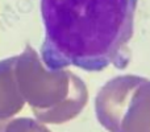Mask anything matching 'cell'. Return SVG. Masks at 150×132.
<instances>
[{"instance_id": "6da1fadb", "label": "cell", "mask_w": 150, "mask_h": 132, "mask_svg": "<svg viewBox=\"0 0 150 132\" xmlns=\"http://www.w3.org/2000/svg\"><path fill=\"white\" fill-rule=\"evenodd\" d=\"M138 0H41L45 39L41 57L49 70L67 66L101 71L130 61Z\"/></svg>"}, {"instance_id": "7a4b0ae2", "label": "cell", "mask_w": 150, "mask_h": 132, "mask_svg": "<svg viewBox=\"0 0 150 132\" xmlns=\"http://www.w3.org/2000/svg\"><path fill=\"white\" fill-rule=\"evenodd\" d=\"M9 65L18 96L28 102L40 122L62 124L84 108L88 101L86 83L69 70L44 67L32 48L11 58Z\"/></svg>"}, {"instance_id": "3957f363", "label": "cell", "mask_w": 150, "mask_h": 132, "mask_svg": "<svg viewBox=\"0 0 150 132\" xmlns=\"http://www.w3.org/2000/svg\"><path fill=\"white\" fill-rule=\"evenodd\" d=\"M98 122L108 132H150V79L119 75L95 99Z\"/></svg>"}, {"instance_id": "277c9868", "label": "cell", "mask_w": 150, "mask_h": 132, "mask_svg": "<svg viewBox=\"0 0 150 132\" xmlns=\"http://www.w3.org/2000/svg\"><path fill=\"white\" fill-rule=\"evenodd\" d=\"M0 132H50L44 124L29 118L0 119Z\"/></svg>"}]
</instances>
